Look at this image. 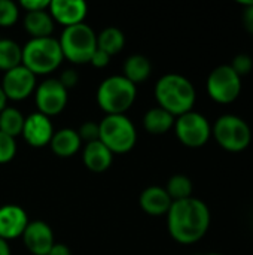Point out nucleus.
Returning a JSON list of instances; mask_svg holds the SVG:
<instances>
[{"instance_id": "f257e3e1", "label": "nucleus", "mask_w": 253, "mask_h": 255, "mask_svg": "<svg viewBox=\"0 0 253 255\" xmlns=\"http://www.w3.org/2000/svg\"><path fill=\"white\" fill-rule=\"evenodd\" d=\"M167 226L176 242L197 244L210 227V211L203 200L195 197L173 202L167 212Z\"/></svg>"}, {"instance_id": "f03ea898", "label": "nucleus", "mask_w": 253, "mask_h": 255, "mask_svg": "<svg viewBox=\"0 0 253 255\" xmlns=\"http://www.w3.org/2000/svg\"><path fill=\"white\" fill-rule=\"evenodd\" d=\"M155 97L160 108L176 118L192 111L197 96L189 79L177 73H167L157 82Z\"/></svg>"}, {"instance_id": "7ed1b4c3", "label": "nucleus", "mask_w": 253, "mask_h": 255, "mask_svg": "<svg viewBox=\"0 0 253 255\" xmlns=\"http://www.w3.org/2000/svg\"><path fill=\"white\" fill-rule=\"evenodd\" d=\"M60 42L54 37H33L22 46L21 64L33 75H46L58 69L63 61Z\"/></svg>"}, {"instance_id": "20e7f679", "label": "nucleus", "mask_w": 253, "mask_h": 255, "mask_svg": "<svg viewBox=\"0 0 253 255\" xmlns=\"http://www.w3.org/2000/svg\"><path fill=\"white\" fill-rule=\"evenodd\" d=\"M136 85L125 76L106 78L97 90V102L107 115H124L136 100Z\"/></svg>"}, {"instance_id": "39448f33", "label": "nucleus", "mask_w": 253, "mask_h": 255, "mask_svg": "<svg viewBox=\"0 0 253 255\" xmlns=\"http://www.w3.org/2000/svg\"><path fill=\"white\" fill-rule=\"evenodd\" d=\"M58 42L63 57L76 64L89 63L92 54L97 49V36L94 30L85 22L64 27Z\"/></svg>"}, {"instance_id": "423d86ee", "label": "nucleus", "mask_w": 253, "mask_h": 255, "mask_svg": "<svg viewBox=\"0 0 253 255\" xmlns=\"http://www.w3.org/2000/svg\"><path fill=\"white\" fill-rule=\"evenodd\" d=\"M98 140L112 154L128 152L136 145V128L125 115H106L98 124Z\"/></svg>"}, {"instance_id": "0eeeda50", "label": "nucleus", "mask_w": 253, "mask_h": 255, "mask_svg": "<svg viewBox=\"0 0 253 255\" xmlns=\"http://www.w3.org/2000/svg\"><path fill=\"white\" fill-rule=\"evenodd\" d=\"M212 134L215 136L219 146L230 152L245 151L252 140V131L249 124L237 115H222L216 120L212 127Z\"/></svg>"}, {"instance_id": "6e6552de", "label": "nucleus", "mask_w": 253, "mask_h": 255, "mask_svg": "<svg viewBox=\"0 0 253 255\" xmlns=\"http://www.w3.org/2000/svg\"><path fill=\"white\" fill-rule=\"evenodd\" d=\"M207 93L215 102L230 105L236 102L242 93V78L230 64L218 66L207 78Z\"/></svg>"}, {"instance_id": "1a4fd4ad", "label": "nucleus", "mask_w": 253, "mask_h": 255, "mask_svg": "<svg viewBox=\"0 0 253 255\" xmlns=\"http://www.w3.org/2000/svg\"><path fill=\"white\" fill-rule=\"evenodd\" d=\"M173 127L177 139L189 148H200L206 145L212 134V127L207 118L194 111L177 117Z\"/></svg>"}, {"instance_id": "9d476101", "label": "nucleus", "mask_w": 253, "mask_h": 255, "mask_svg": "<svg viewBox=\"0 0 253 255\" xmlns=\"http://www.w3.org/2000/svg\"><path fill=\"white\" fill-rule=\"evenodd\" d=\"M36 105L46 117L58 115L67 105V90L58 79H46L36 90Z\"/></svg>"}, {"instance_id": "9b49d317", "label": "nucleus", "mask_w": 253, "mask_h": 255, "mask_svg": "<svg viewBox=\"0 0 253 255\" xmlns=\"http://www.w3.org/2000/svg\"><path fill=\"white\" fill-rule=\"evenodd\" d=\"M1 90L6 99L10 100H24L27 99L36 87V75H33L22 64L4 72L1 81Z\"/></svg>"}, {"instance_id": "f8f14e48", "label": "nucleus", "mask_w": 253, "mask_h": 255, "mask_svg": "<svg viewBox=\"0 0 253 255\" xmlns=\"http://www.w3.org/2000/svg\"><path fill=\"white\" fill-rule=\"evenodd\" d=\"M25 142L34 148H42L48 145L54 136V128L49 117L34 112L24 120V127L21 133Z\"/></svg>"}, {"instance_id": "ddd939ff", "label": "nucleus", "mask_w": 253, "mask_h": 255, "mask_svg": "<svg viewBox=\"0 0 253 255\" xmlns=\"http://www.w3.org/2000/svg\"><path fill=\"white\" fill-rule=\"evenodd\" d=\"M21 238L25 248L33 255H48L54 245V233L43 221L28 223Z\"/></svg>"}, {"instance_id": "4468645a", "label": "nucleus", "mask_w": 253, "mask_h": 255, "mask_svg": "<svg viewBox=\"0 0 253 255\" xmlns=\"http://www.w3.org/2000/svg\"><path fill=\"white\" fill-rule=\"evenodd\" d=\"M88 6L82 0H51L49 13L54 21L64 27L76 25L84 22Z\"/></svg>"}, {"instance_id": "2eb2a0df", "label": "nucleus", "mask_w": 253, "mask_h": 255, "mask_svg": "<svg viewBox=\"0 0 253 255\" xmlns=\"http://www.w3.org/2000/svg\"><path fill=\"white\" fill-rule=\"evenodd\" d=\"M28 218L25 211L16 205H4L0 208V239L9 241L22 236Z\"/></svg>"}, {"instance_id": "dca6fc26", "label": "nucleus", "mask_w": 253, "mask_h": 255, "mask_svg": "<svg viewBox=\"0 0 253 255\" xmlns=\"http://www.w3.org/2000/svg\"><path fill=\"white\" fill-rule=\"evenodd\" d=\"M139 203H140V208L146 214L158 217V215H164V214L169 212L173 200L167 194L166 188L149 187V188L143 190V193L140 194Z\"/></svg>"}, {"instance_id": "f3484780", "label": "nucleus", "mask_w": 253, "mask_h": 255, "mask_svg": "<svg viewBox=\"0 0 253 255\" xmlns=\"http://www.w3.org/2000/svg\"><path fill=\"white\" fill-rule=\"evenodd\" d=\"M113 160V154L100 142H89L84 149V163L91 172H104L110 167Z\"/></svg>"}, {"instance_id": "a211bd4d", "label": "nucleus", "mask_w": 253, "mask_h": 255, "mask_svg": "<svg viewBox=\"0 0 253 255\" xmlns=\"http://www.w3.org/2000/svg\"><path fill=\"white\" fill-rule=\"evenodd\" d=\"M81 137L78 134V131L72 130V128H61L57 133H54L49 145L54 151V154H57L58 157H70L73 154L78 152V149L81 148Z\"/></svg>"}, {"instance_id": "6ab92c4d", "label": "nucleus", "mask_w": 253, "mask_h": 255, "mask_svg": "<svg viewBox=\"0 0 253 255\" xmlns=\"http://www.w3.org/2000/svg\"><path fill=\"white\" fill-rule=\"evenodd\" d=\"M24 28L33 37H49L54 31V19L46 10L27 12L24 16Z\"/></svg>"}, {"instance_id": "aec40b11", "label": "nucleus", "mask_w": 253, "mask_h": 255, "mask_svg": "<svg viewBox=\"0 0 253 255\" xmlns=\"http://www.w3.org/2000/svg\"><path fill=\"white\" fill-rule=\"evenodd\" d=\"M176 118L163 108H152L143 117V126L151 134H164L174 126Z\"/></svg>"}, {"instance_id": "412c9836", "label": "nucleus", "mask_w": 253, "mask_h": 255, "mask_svg": "<svg viewBox=\"0 0 253 255\" xmlns=\"http://www.w3.org/2000/svg\"><path fill=\"white\" fill-rule=\"evenodd\" d=\"M151 70H152L151 61L145 55L136 54V55H131L127 58V61L124 64L122 76H125L130 82H133L136 85L137 82L148 79L151 75Z\"/></svg>"}, {"instance_id": "4be33fe9", "label": "nucleus", "mask_w": 253, "mask_h": 255, "mask_svg": "<svg viewBox=\"0 0 253 255\" xmlns=\"http://www.w3.org/2000/svg\"><path fill=\"white\" fill-rule=\"evenodd\" d=\"M125 45V36L124 33L116 27H107L97 36V48L109 54L110 57L113 54H118Z\"/></svg>"}, {"instance_id": "5701e85b", "label": "nucleus", "mask_w": 253, "mask_h": 255, "mask_svg": "<svg viewBox=\"0 0 253 255\" xmlns=\"http://www.w3.org/2000/svg\"><path fill=\"white\" fill-rule=\"evenodd\" d=\"M22 60V48L10 40V39H0V70H10L21 64Z\"/></svg>"}, {"instance_id": "b1692460", "label": "nucleus", "mask_w": 253, "mask_h": 255, "mask_svg": "<svg viewBox=\"0 0 253 255\" xmlns=\"http://www.w3.org/2000/svg\"><path fill=\"white\" fill-rule=\"evenodd\" d=\"M24 117L15 108H4L0 112V131L13 137L22 133L24 127Z\"/></svg>"}, {"instance_id": "393cba45", "label": "nucleus", "mask_w": 253, "mask_h": 255, "mask_svg": "<svg viewBox=\"0 0 253 255\" xmlns=\"http://www.w3.org/2000/svg\"><path fill=\"white\" fill-rule=\"evenodd\" d=\"M166 191L173 202L185 200L192 197V182L185 175H174L169 179Z\"/></svg>"}, {"instance_id": "a878e982", "label": "nucleus", "mask_w": 253, "mask_h": 255, "mask_svg": "<svg viewBox=\"0 0 253 255\" xmlns=\"http://www.w3.org/2000/svg\"><path fill=\"white\" fill-rule=\"evenodd\" d=\"M18 19V6L12 0H0V27H10Z\"/></svg>"}, {"instance_id": "bb28decb", "label": "nucleus", "mask_w": 253, "mask_h": 255, "mask_svg": "<svg viewBox=\"0 0 253 255\" xmlns=\"http://www.w3.org/2000/svg\"><path fill=\"white\" fill-rule=\"evenodd\" d=\"M16 143L15 139L0 131V164L10 161L15 157Z\"/></svg>"}, {"instance_id": "cd10ccee", "label": "nucleus", "mask_w": 253, "mask_h": 255, "mask_svg": "<svg viewBox=\"0 0 253 255\" xmlns=\"http://www.w3.org/2000/svg\"><path fill=\"white\" fill-rule=\"evenodd\" d=\"M230 66H231V67L234 69V72L242 78V76L249 75V73L252 72L253 60L252 57L248 55V54H239V55H236V57L233 58V61H231Z\"/></svg>"}, {"instance_id": "c85d7f7f", "label": "nucleus", "mask_w": 253, "mask_h": 255, "mask_svg": "<svg viewBox=\"0 0 253 255\" xmlns=\"http://www.w3.org/2000/svg\"><path fill=\"white\" fill-rule=\"evenodd\" d=\"M78 134H79L81 140H85L86 143L98 140V134H100L98 124L88 121V123H85V124H82V126H81V128H79Z\"/></svg>"}, {"instance_id": "c756f323", "label": "nucleus", "mask_w": 253, "mask_h": 255, "mask_svg": "<svg viewBox=\"0 0 253 255\" xmlns=\"http://www.w3.org/2000/svg\"><path fill=\"white\" fill-rule=\"evenodd\" d=\"M51 0H21V6L27 12H34V10H46L49 7Z\"/></svg>"}, {"instance_id": "7c9ffc66", "label": "nucleus", "mask_w": 253, "mask_h": 255, "mask_svg": "<svg viewBox=\"0 0 253 255\" xmlns=\"http://www.w3.org/2000/svg\"><path fill=\"white\" fill-rule=\"evenodd\" d=\"M240 4L245 6V12H243V24L246 27V30L253 34V0L251 1H240Z\"/></svg>"}, {"instance_id": "2f4dec72", "label": "nucleus", "mask_w": 253, "mask_h": 255, "mask_svg": "<svg viewBox=\"0 0 253 255\" xmlns=\"http://www.w3.org/2000/svg\"><path fill=\"white\" fill-rule=\"evenodd\" d=\"M58 81L61 82V85H63L66 90H69V88H72V87H75V85L78 84L79 76H78V73H76L75 70L67 69V70H64V72L61 73V76L58 78Z\"/></svg>"}, {"instance_id": "473e14b6", "label": "nucleus", "mask_w": 253, "mask_h": 255, "mask_svg": "<svg viewBox=\"0 0 253 255\" xmlns=\"http://www.w3.org/2000/svg\"><path fill=\"white\" fill-rule=\"evenodd\" d=\"M109 61H110V55L106 54L104 51L98 49V48L95 49V52L92 54V57H91V60H89V63H91L94 67H104V66L109 64Z\"/></svg>"}, {"instance_id": "72a5a7b5", "label": "nucleus", "mask_w": 253, "mask_h": 255, "mask_svg": "<svg viewBox=\"0 0 253 255\" xmlns=\"http://www.w3.org/2000/svg\"><path fill=\"white\" fill-rule=\"evenodd\" d=\"M48 255H70V250L66 245L61 244H54L51 251L48 253Z\"/></svg>"}, {"instance_id": "f704fd0d", "label": "nucleus", "mask_w": 253, "mask_h": 255, "mask_svg": "<svg viewBox=\"0 0 253 255\" xmlns=\"http://www.w3.org/2000/svg\"><path fill=\"white\" fill-rule=\"evenodd\" d=\"M0 255H10V250H9L7 241L0 239Z\"/></svg>"}, {"instance_id": "c9c22d12", "label": "nucleus", "mask_w": 253, "mask_h": 255, "mask_svg": "<svg viewBox=\"0 0 253 255\" xmlns=\"http://www.w3.org/2000/svg\"><path fill=\"white\" fill-rule=\"evenodd\" d=\"M6 96H4V93H3V90H1V87H0V112L6 108Z\"/></svg>"}, {"instance_id": "e433bc0d", "label": "nucleus", "mask_w": 253, "mask_h": 255, "mask_svg": "<svg viewBox=\"0 0 253 255\" xmlns=\"http://www.w3.org/2000/svg\"><path fill=\"white\" fill-rule=\"evenodd\" d=\"M209 255H221V254H209Z\"/></svg>"}]
</instances>
